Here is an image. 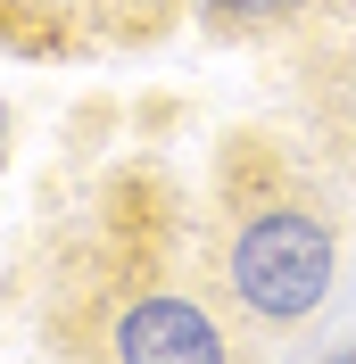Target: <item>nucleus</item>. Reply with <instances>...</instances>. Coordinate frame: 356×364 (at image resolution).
Listing matches in <instances>:
<instances>
[{
  "instance_id": "nucleus-6",
  "label": "nucleus",
  "mask_w": 356,
  "mask_h": 364,
  "mask_svg": "<svg viewBox=\"0 0 356 364\" xmlns=\"http://www.w3.org/2000/svg\"><path fill=\"white\" fill-rule=\"evenodd\" d=\"M0 166H9V108H0Z\"/></svg>"
},
{
  "instance_id": "nucleus-2",
  "label": "nucleus",
  "mask_w": 356,
  "mask_h": 364,
  "mask_svg": "<svg viewBox=\"0 0 356 364\" xmlns=\"http://www.w3.org/2000/svg\"><path fill=\"white\" fill-rule=\"evenodd\" d=\"M207 282L248 331H290L332 306L340 290V207L307 174L290 141L241 133L216 141L207 166Z\"/></svg>"
},
{
  "instance_id": "nucleus-5",
  "label": "nucleus",
  "mask_w": 356,
  "mask_h": 364,
  "mask_svg": "<svg viewBox=\"0 0 356 364\" xmlns=\"http://www.w3.org/2000/svg\"><path fill=\"white\" fill-rule=\"evenodd\" d=\"M323 364H356V340H348V348H332V356H323Z\"/></svg>"
},
{
  "instance_id": "nucleus-3",
  "label": "nucleus",
  "mask_w": 356,
  "mask_h": 364,
  "mask_svg": "<svg viewBox=\"0 0 356 364\" xmlns=\"http://www.w3.org/2000/svg\"><path fill=\"white\" fill-rule=\"evenodd\" d=\"M182 0H0V58H116L150 50Z\"/></svg>"
},
{
  "instance_id": "nucleus-1",
  "label": "nucleus",
  "mask_w": 356,
  "mask_h": 364,
  "mask_svg": "<svg viewBox=\"0 0 356 364\" xmlns=\"http://www.w3.org/2000/svg\"><path fill=\"white\" fill-rule=\"evenodd\" d=\"M166 166H116L42 273L50 364H241V315Z\"/></svg>"
},
{
  "instance_id": "nucleus-4",
  "label": "nucleus",
  "mask_w": 356,
  "mask_h": 364,
  "mask_svg": "<svg viewBox=\"0 0 356 364\" xmlns=\"http://www.w3.org/2000/svg\"><path fill=\"white\" fill-rule=\"evenodd\" d=\"M356 0H182V17L216 42H298L315 25L348 17Z\"/></svg>"
}]
</instances>
